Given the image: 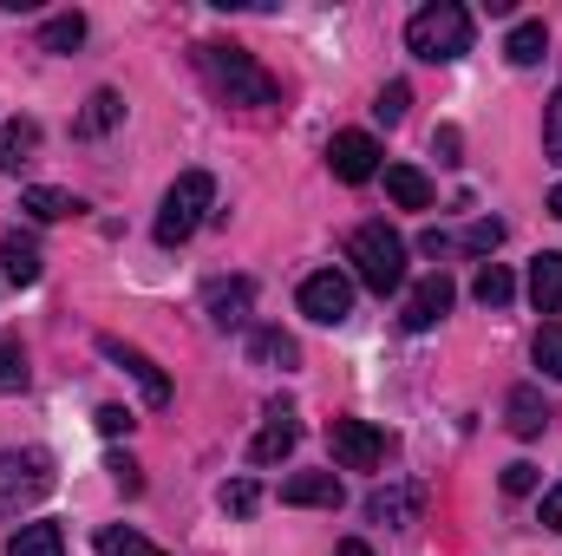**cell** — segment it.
Masks as SVG:
<instances>
[{"instance_id": "obj_1", "label": "cell", "mask_w": 562, "mask_h": 556, "mask_svg": "<svg viewBox=\"0 0 562 556\" xmlns=\"http://www.w3.org/2000/svg\"><path fill=\"white\" fill-rule=\"evenodd\" d=\"M196 73H203V86H210L223 105H281L276 73H262L256 53H243V46L203 40V46H196Z\"/></svg>"}, {"instance_id": "obj_2", "label": "cell", "mask_w": 562, "mask_h": 556, "mask_svg": "<svg viewBox=\"0 0 562 556\" xmlns=\"http://www.w3.org/2000/svg\"><path fill=\"white\" fill-rule=\"evenodd\" d=\"M406 46L431 59V66H451V59H464L471 53V13L458 7V0H431L419 7L413 20H406Z\"/></svg>"}, {"instance_id": "obj_3", "label": "cell", "mask_w": 562, "mask_h": 556, "mask_svg": "<svg viewBox=\"0 0 562 556\" xmlns=\"http://www.w3.org/2000/svg\"><path fill=\"white\" fill-rule=\"evenodd\" d=\"M347 263H353V276L367 281L373 294L406 288V243H400V230H386V223H360V230L347 236Z\"/></svg>"}, {"instance_id": "obj_4", "label": "cell", "mask_w": 562, "mask_h": 556, "mask_svg": "<svg viewBox=\"0 0 562 556\" xmlns=\"http://www.w3.org/2000/svg\"><path fill=\"white\" fill-rule=\"evenodd\" d=\"M210 203H216V177H210V170H183V177L164 190V210H157V243H164V249L190 243V236H196V223L210 216Z\"/></svg>"}, {"instance_id": "obj_5", "label": "cell", "mask_w": 562, "mask_h": 556, "mask_svg": "<svg viewBox=\"0 0 562 556\" xmlns=\"http://www.w3.org/2000/svg\"><path fill=\"white\" fill-rule=\"evenodd\" d=\"M53 452H40V445H20V452H0V511L7 518H20L26 504H40L46 491H53Z\"/></svg>"}, {"instance_id": "obj_6", "label": "cell", "mask_w": 562, "mask_h": 556, "mask_svg": "<svg viewBox=\"0 0 562 556\" xmlns=\"http://www.w3.org/2000/svg\"><path fill=\"white\" fill-rule=\"evenodd\" d=\"M327 452H334L340 471H373L386 458V432L367 425V419H334L327 425Z\"/></svg>"}, {"instance_id": "obj_7", "label": "cell", "mask_w": 562, "mask_h": 556, "mask_svg": "<svg viewBox=\"0 0 562 556\" xmlns=\"http://www.w3.org/2000/svg\"><path fill=\"white\" fill-rule=\"evenodd\" d=\"M301 314L321 321V327H340L353 314V281L340 276V269H314V276L301 281Z\"/></svg>"}, {"instance_id": "obj_8", "label": "cell", "mask_w": 562, "mask_h": 556, "mask_svg": "<svg viewBox=\"0 0 562 556\" xmlns=\"http://www.w3.org/2000/svg\"><path fill=\"white\" fill-rule=\"evenodd\" d=\"M99 354L112 360V367H125L132 380L144 387V407H170V374L144 354V347H132V341H119V334H99Z\"/></svg>"}, {"instance_id": "obj_9", "label": "cell", "mask_w": 562, "mask_h": 556, "mask_svg": "<svg viewBox=\"0 0 562 556\" xmlns=\"http://www.w3.org/2000/svg\"><path fill=\"white\" fill-rule=\"evenodd\" d=\"M327 164H334L340 184H367V177H380V144L367 138V132H334Z\"/></svg>"}, {"instance_id": "obj_10", "label": "cell", "mask_w": 562, "mask_h": 556, "mask_svg": "<svg viewBox=\"0 0 562 556\" xmlns=\"http://www.w3.org/2000/svg\"><path fill=\"white\" fill-rule=\"evenodd\" d=\"M451 294H458V288H451V276H445V269H431V276H425L419 288L406 294V314H400V321H406V334L438 327V321L451 314Z\"/></svg>"}, {"instance_id": "obj_11", "label": "cell", "mask_w": 562, "mask_h": 556, "mask_svg": "<svg viewBox=\"0 0 562 556\" xmlns=\"http://www.w3.org/2000/svg\"><path fill=\"white\" fill-rule=\"evenodd\" d=\"M294 438H301V419H294L288 400H276V407L262 413V432L249 438V465H276V458H288V452H294Z\"/></svg>"}, {"instance_id": "obj_12", "label": "cell", "mask_w": 562, "mask_h": 556, "mask_svg": "<svg viewBox=\"0 0 562 556\" xmlns=\"http://www.w3.org/2000/svg\"><path fill=\"white\" fill-rule=\"evenodd\" d=\"M249 301H256V281L249 276H216L203 288V308H210L216 327H243L249 321Z\"/></svg>"}, {"instance_id": "obj_13", "label": "cell", "mask_w": 562, "mask_h": 556, "mask_svg": "<svg viewBox=\"0 0 562 556\" xmlns=\"http://www.w3.org/2000/svg\"><path fill=\"white\" fill-rule=\"evenodd\" d=\"M340 478L334 471H294L288 485H281V504H301V511H340Z\"/></svg>"}, {"instance_id": "obj_14", "label": "cell", "mask_w": 562, "mask_h": 556, "mask_svg": "<svg viewBox=\"0 0 562 556\" xmlns=\"http://www.w3.org/2000/svg\"><path fill=\"white\" fill-rule=\"evenodd\" d=\"M550 400L537 393V387H510V400H504V425L517 432V438H543L550 432Z\"/></svg>"}, {"instance_id": "obj_15", "label": "cell", "mask_w": 562, "mask_h": 556, "mask_svg": "<svg viewBox=\"0 0 562 556\" xmlns=\"http://www.w3.org/2000/svg\"><path fill=\"white\" fill-rule=\"evenodd\" d=\"M419 504H425L419 485H393V491H373V498H367V518H373V524H393V531H406V524L419 518Z\"/></svg>"}, {"instance_id": "obj_16", "label": "cell", "mask_w": 562, "mask_h": 556, "mask_svg": "<svg viewBox=\"0 0 562 556\" xmlns=\"http://www.w3.org/2000/svg\"><path fill=\"white\" fill-rule=\"evenodd\" d=\"M386 197L400 210H431V177L419 164H386Z\"/></svg>"}, {"instance_id": "obj_17", "label": "cell", "mask_w": 562, "mask_h": 556, "mask_svg": "<svg viewBox=\"0 0 562 556\" xmlns=\"http://www.w3.org/2000/svg\"><path fill=\"white\" fill-rule=\"evenodd\" d=\"M0 276L13 281V288H33L40 281V249L13 230V236H0Z\"/></svg>"}, {"instance_id": "obj_18", "label": "cell", "mask_w": 562, "mask_h": 556, "mask_svg": "<svg viewBox=\"0 0 562 556\" xmlns=\"http://www.w3.org/2000/svg\"><path fill=\"white\" fill-rule=\"evenodd\" d=\"M249 360L256 367H294L301 360V347H294V334H281V327H249Z\"/></svg>"}, {"instance_id": "obj_19", "label": "cell", "mask_w": 562, "mask_h": 556, "mask_svg": "<svg viewBox=\"0 0 562 556\" xmlns=\"http://www.w3.org/2000/svg\"><path fill=\"white\" fill-rule=\"evenodd\" d=\"M530 301H537V314H562V256H537L530 263Z\"/></svg>"}, {"instance_id": "obj_20", "label": "cell", "mask_w": 562, "mask_h": 556, "mask_svg": "<svg viewBox=\"0 0 562 556\" xmlns=\"http://www.w3.org/2000/svg\"><path fill=\"white\" fill-rule=\"evenodd\" d=\"M543 53H550V26H543V20H517L510 40H504V59H510V66H537Z\"/></svg>"}, {"instance_id": "obj_21", "label": "cell", "mask_w": 562, "mask_h": 556, "mask_svg": "<svg viewBox=\"0 0 562 556\" xmlns=\"http://www.w3.org/2000/svg\"><path fill=\"white\" fill-rule=\"evenodd\" d=\"M119 119H125V99L105 86V92H92V99H86V112H79V125H72V132H79V138H105Z\"/></svg>"}, {"instance_id": "obj_22", "label": "cell", "mask_w": 562, "mask_h": 556, "mask_svg": "<svg viewBox=\"0 0 562 556\" xmlns=\"http://www.w3.org/2000/svg\"><path fill=\"white\" fill-rule=\"evenodd\" d=\"M20 210H33L40 223H66V216H79L86 203H79L72 190H53V184H33V190L20 197Z\"/></svg>"}, {"instance_id": "obj_23", "label": "cell", "mask_w": 562, "mask_h": 556, "mask_svg": "<svg viewBox=\"0 0 562 556\" xmlns=\"http://www.w3.org/2000/svg\"><path fill=\"white\" fill-rule=\"evenodd\" d=\"M33 151H40V125L33 119H13L7 132H0V170L13 177V170H26L33 164Z\"/></svg>"}, {"instance_id": "obj_24", "label": "cell", "mask_w": 562, "mask_h": 556, "mask_svg": "<svg viewBox=\"0 0 562 556\" xmlns=\"http://www.w3.org/2000/svg\"><path fill=\"white\" fill-rule=\"evenodd\" d=\"M7 556H66V531L59 524H20V537L7 544Z\"/></svg>"}, {"instance_id": "obj_25", "label": "cell", "mask_w": 562, "mask_h": 556, "mask_svg": "<svg viewBox=\"0 0 562 556\" xmlns=\"http://www.w3.org/2000/svg\"><path fill=\"white\" fill-rule=\"evenodd\" d=\"M79 40H86V13H53V20L40 26V46H46V53H72Z\"/></svg>"}, {"instance_id": "obj_26", "label": "cell", "mask_w": 562, "mask_h": 556, "mask_svg": "<svg viewBox=\"0 0 562 556\" xmlns=\"http://www.w3.org/2000/svg\"><path fill=\"white\" fill-rule=\"evenodd\" d=\"M471 294H477L484 308H504V301L517 294V276H510L504 263H484V269H477V281H471Z\"/></svg>"}, {"instance_id": "obj_27", "label": "cell", "mask_w": 562, "mask_h": 556, "mask_svg": "<svg viewBox=\"0 0 562 556\" xmlns=\"http://www.w3.org/2000/svg\"><path fill=\"white\" fill-rule=\"evenodd\" d=\"M0 393H26V347L13 334L0 341Z\"/></svg>"}, {"instance_id": "obj_28", "label": "cell", "mask_w": 562, "mask_h": 556, "mask_svg": "<svg viewBox=\"0 0 562 556\" xmlns=\"http://www.w3.org/2000/svg\"><path fill=\"white\" fill-rule=\"evenodd\" d=\"M99 556H164V551H150L138 531H125V524H105L99 531Z\"/></svg>"}, {"instance_id": "obj_29", "label": "cell", "mask_w": 562, "mask_h": 556, "mask_svg": "<svg viewBox=\"0 0 562 556\" xmlns=\"http://www.w3.org/2000/svg\"><path fill=\"white\" fill-rule=\"evenodd\" d=\"M406 105H413V86H406V79H393V86H380L373 119H380V125H400V119H406Z\"/></svg>"}, {"instance_id": "obj_30", "label": "cell", "mask_w": 562, "mask_h": 556, "mask_svg": "<svg viewBox=\"0 0 562 556\" xmlns=\"http://www.w3.org/2000/svg\"><path fill=\"white\" fill-rule=\"evenodd\" d=\"M256 504H262V485H256V478H236V485H223V511H229V518H249Z\"/></svg>"}, {"instance_id": "obj_31", "label": "cell", "mask_w": 562, "mask_h": 556, "mask_svg": "<svg viewBox=\"0 0 562 556\" xmlns=\"http://www.w3.org/2000/svg\"><path fill=\"white\" fill-rule=\"evenodd\" d=\"M497 243H504V223H497V216H477V223L464 230V249H471V256H491Z\"/></svg>"}, {"instance_id": "obj_32", "label": "cell", "mask_w": 562, "mask_h": 556, "mask_svg": "<svg viewBox=\"0 0 562 556\" xmlns=\"http://www.w3.org/2000/svg\"><path fill=\"white\" fill-rule=\"evenodd\" d=\"M537 367H543L550 380H562V327H557V321L537 334Z\"/></svg>"}, {"instance_id": "obj_33", "label": "cell", "mask_w": 562, "mask_h": 556, "mask_svg": "<svg viewBox=\"0 0 562 556\" xmlns=\"http://www.w3.org/2000/svg\"><path fill=\"white\" fill-rule=\"evenodd\" d=\"M543 151H550V164H562V86L550 99V112H543Z\"/></svg>"}, {"instance_id": "obj_34", "label": "cell", "mask_w": 562, "mask_h": 556, "mask_svg": "<svg viewBox=\"0 0 562 556\" xmlns=\"http://www.w3.org/2000/svg\"><path fill=\"white\" fill-rule=\"evenodd\" d=\"M458 151H464V132H458V125H438V132H431V157H438V164H464Z\"/></svg>"}, {"instance_id": "obj_35", "label": "cell", "mask_w": 562, "mask_h": 556, "mask_svg": "<svg viewBox=\"0 0 562 556\" xmlns=\"http://www.w3.org/2000/svg\"><path fill=\"white\" fill-rule=\"evenodd\" d=\"M504 491H510V498H530V491H537V465H530V458L504 465Z\"/></svg>"}, {"instance_id": "obj_36", "label": "cell", "mask_w": 562, "mask_h": 556, "mask_svg": "<svg viewBox=\"0 0 562 556\" xmlns=\"http://www.w3.org/2000/svg\"><path fill=\"white\" fill-rule=\"evenodd\" d=\"M132 425H138V419L125 413V407H99V432H112V438H119V432H132Z\"/></svg>"}, {"instance_id": "obj_37", "label": "cell", "mask_w": 562, "mask_h": 556, "mask_svg": "<svg viewBox=\"0 0 562 556\" xmlns=\"http://www.w3.org/2000/svg\"><path fill=\"white\" fill-rule=\"evenodd\" d=\"M543 531H562V485L543 491Z\"/></svg>"}, {"instance_id": "obj_38", "label": "cell", "mask_w": 562, "mask_h": 556, "mask_svg": "<svg viewBox=\"0 0 562 556\" xmlns=\"http://www.w3.org/2000/svg\"><path fill=\"white\" fill-rule=\"evenodd\" d=\"M112 478H119L125 491H144V478H138V465H132V458H112Z\"/></svg>"}, {"instance_id": "obj_39", "label": "cell", "mask_w": 562, "mask_h": 556, "mask_svg": "<svg viewBox=\"0 0 562 556\" xmlns=\"http://www.w3.org/2000/svg\"><path fill=\"white\" fill-rule=\"evenodd\" d=\"M334 556H373V544H360V537H347V544H340Z\"/></svg>"}, {"instance_id": "obj_40", "label": "cell", "mask_w": 562, "mask_h": 556, "mask_svg": "<svg viewBox=\"0 0 562 556\" xmlns=\"http://www.w3.org/2000/svg\"><path fill=\"white\" fill-rule=\"evenodd\" d=\"M550 216H562V184L550 190Z\"/></svg>"}]
</instances>
